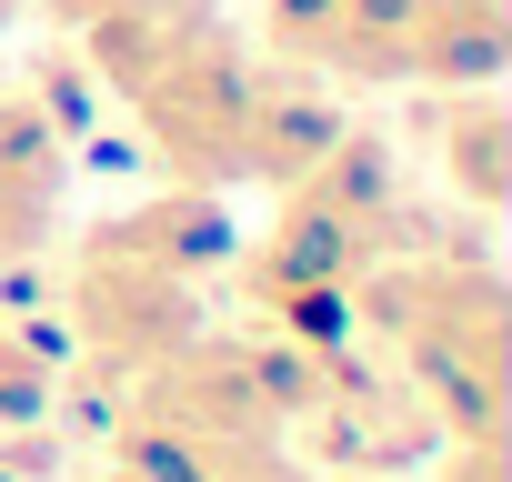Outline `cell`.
<instances>
[{
	"instance_id": "cell-7",
	"label": "cell",
	"mask_w": 512,
	"mask_h": 482,
	"mask_svg": "<svg viewBox=\"0 0 512 482\" xmlns=\"http://www.w3.org/2000/svg\"><path fill=\"white\" fill-rule=\"evenodd\" d=\"M432 141H442V171L462 201H502V91H452L432 111Z\"/></svg>"
},
{
	"instance_id": "cell-8",
	"label": "cell",
	"mask_w": 512,
	"mask_h": 482,
	"mask_svg": "<svg viewBox=\"0 0 512 482\" xmlns=\"http://www.w3.org/2000/svg\"><path fill=\"white\" fill-rule=\"evenodd\" d=\"M41 392H51V372H41V352H31V342H11V332H0V422H21V412H41Z\"/></svg>"
},
{
	"instance_id": "cell-5",
	"label": "cell",
	"mask_w": 512,
	"mask_h": 482,
	"mask_svg": "<svg viewBox=\"0 0 512 482\" xmlns=\"http://www.w3.org/2000/svg\"><path fill=\"white\" fill-rule=\"evenodd\" d=\"M502 51H512L502 0H422L412 11V81H432V91H492Z\"/></svg>"
},
{
	"instance_id": "cell-1",
	"label": "cell",
	"mask_w": 512,
	"mask_h": 482,
	"mask_svg": "<svg viewBox=\"0 0 512 482\" xmlns=\"http://www.w3.org/2000/svg\"><path fill=\"white\" fill-rule=\"evenodd\" d=\"M81 41L181 181H241L262 61L211 0H81Z\"/></svg>"
},
{
	"instance_id": "cell-3",
	"label": "cell",
	"mask_w": 512,
	"mask_h": 482,
	"mask_svg": "<svg viewBox=\"0 0 512 482\" xmlns=\"http://www.w3.org/2000/svg\"><path fill=\"white\" fill-rule=\"evenodd\" d=\"M352 302L412 352L432 412L452 442L492 432V402H502V292L482 262H402L382 282H352Z\"/></svg>"
},
{
	"instance_id": "cell-2",
	"label": "cell",
	"mask_w": 512,
	"mask_h": 482,
	"mask_svg": "<svg viewBox=\"0 0 512 482\" xmlns=\"http://www.w3.org/2000/svg\"><path fill=\"white\" fill-rule=\"evenodd\" d=\"M211 252H231V231H221V211L191 201V191H171V201H151V211H131V221H101L91 262H81V282H71L81 342H91L101 362H121V372L171 362V352L201 332V322H191V282L211 272Z\"/></svg>"
},
{
	"instance_id": "cell-4",
	"label": "cell",
	"mask_w": 512,
	"mask_h": 482,
	"mask_svg": "<svg viewBox=\"0 0 512 482\" xmlns=\"http://www.w3.org/2000/svg\"><path fill=\"white\" fill-rule=\"evenodd\" d=\"M412 11L422 0H262V41L312 81H412Z\"/></svg>"
},
{
	"instance_id": "cell-9",
	"label": "cell",
	"mask_w": 512,
	"mask_h": 482,
	"mask_svg": "<svg viewBox=\"0 0 512 482\" xmlns=\"http://www.w3.org/2000/svg\"><path fill=\"white\" fill-rule=\"evenodd\" d=\"M432 482H502V452H492V432H472V442H452Z\"/></svg>"
},
{
	"instance_id": "cell-10",
	"label": "cell",
	"mask_w": 512,
	"mask_h": 482,
	"mask_svg": "<svg viewBox=\"0 0 512 482\" xmlns=\"http://www.w3.org/2000/svg\"><path fill=\"white\" fill-rule=\"evenodd\" d=\"M11 11H21V0H0V21H11Z\"/></svg>"
},
{
	"instance_id": "cell-6",
	"label": "cell",
	"mask_w": 512,
	"mask_h": 482,
	"mask_svg": "<svg viewBox=\"0 0 512 482\" xmlns=\"http://www.w3.org/2000/svg\"><path fill=\"white\" fill-rule=\"evenodd\" d=\"M51 201H61V141H51V121L21 111V101H0V262L41 241Z\"/></svg>"
},
{
	"instance_id": "cell-11",
	"label": "cell",
	"mask_w": 512,
	"mask_h": 482,
	"mask_svg": "<svg viewBox=\"0 0 512 482\" xmlns=\"http://www.w3.org/2000/svg\"><path fill=\"white\" fill-rule=\"evenodd\" d=\"M101 482H131V472H101Z\"/></svg>"
}]
</instances>
